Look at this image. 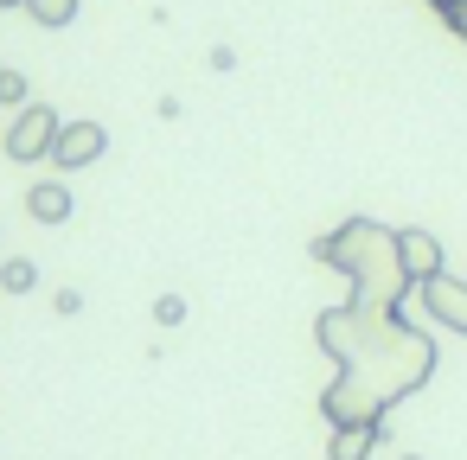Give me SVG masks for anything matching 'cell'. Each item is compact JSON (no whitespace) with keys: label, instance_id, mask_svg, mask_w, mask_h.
I'll return each mask as SVG.
<instances>
[{"label":"cell","instance_id":"7a4b0ae2","mask_svg":"<svg viewBox=\"0 0 467 460\" xmlns=\"http://www.w3.org/2000/svg\"><path fill=\"white\" fill-rule=\"evenodd\" d=\"M314 262L346 275L352 301H365V307H403V294H416V281L403 269V243L378 218H346L327 237H314Z\"/></svg>","mask_w":467,"mask_h":460},{"label":"cell","instance_id":"30bf717a","mask_svg":"<svg viewBox=\"0 0 467 460\" xmlns=\"http://www.w3.org/2000/svg\"><path fill=\"white\" fill-rule=\"evenodd\" d=\"M20 7H26L46 33H65V26L78 20V0H20Z\"/></svg>","mask_w":467,"mask_h":460},{"label":"cell","instance_id":"ba28073f","mask_svg":"<svg viewBox=\"0 0 467 460\" xmlns=\"http://www.w3.org/2000/svg\"><path fill=\"white\" fill-rule=\"evenodd\" d=\"M384 441V428H333L327 460H371V447Z\"/></svg>","mask_w":467,"mask_h":460},{"label":"cell","instance_id":"5bb4252c","mask_svg":"<svg viewBox=\"0 0 467 460\" xmlns=\"http://www.w3.org/2000/svg\"><path fill=\"white\" fill-rule=\"evenodd\" d=\"M52 307H58V313H84V294H78V288H58Z\"/></svg>","mask_w":467,"mask_h":460},{"label":"cell","instance_id":"5b68a950","mask_svg":"<svg viewBox=\"0 0 467 460\" xmlns=\"http://www.w3.org/2000/svg\"><path fill=\"white\" fill-rule=\"evenodd\" d=\"M416 301H422V313H429L435 326H448L454 339H467V281H454V275L441 269L435 281L416 288Z\"/></svg>","mask_w":467,"mask_h":460},{"label":"cell","instance_id":"4fadbf2b","mask_svg":"<svg viewBox=\"0 0 467 460\" xmlns=\"http://www.w3.org/2000/svg\"><path fill=\"white\" fill-rule=\"evenodd\" d=\"M441 20H448V33L467 46V0H448V7H441Z\"/></svg>","mask_w":467,"mask_h":460},{"label":"cell","instance_id":"7c38bea8","mask_svg":"<svg viewBox=\"0 0 467 460\" xmlns=\"http://www.w3.org/2000/svg\"><path fill=\"white\" fill-rule=\"evenodd\" d=\"M180 320H186V301L180 294H161L154 301V326H180Z\"/></svg>","mask_w":467,"mask_h":460},{"label":"cell","instance_id":"8992f818","mask_svg":"<svg viewBox=\"0 0 467 460\" xmlns=\"http://www.w3.org/2000/svg\"><path fill=\"white\" fill-rule=\"evenodd\" d=\"M397 243H403V269H410V281L422 288V281H435L441 269H448V256H441V237L435 230H397Z\"/></svg>","mask_w":467,"mask_h":460},{"label":"cell","instance_id":"9c48e42d","mask_svg":"<svg viewBox=\"0 0 467 460\" xmlns=\"http://www.w3.org/2000/svg\"><path fill=\"white\" fill-rule=\"evenodd\" d=\"M39 288V262L33 256H7L0 262V294H33Z\"/></svg>","mask_w":467,"mask_h":460},{"label":"cell","instance_id":"277c9868","mask_svg":"<svg viewBox=\"0 0 467 460\" xmlns=\"http://www.w3.org/2000/svg\"><path fill=\"white\" fill-rule=\"evenodd\" d=\"M103 154H109V128H103V122H65L58 141H52V167H58V173H84V167H97Z\"/></svg>","mask_w":467,"mask_h":460},{"label":"cell","instance_id":"8fae6325","mask_svg":"<svg viewBox=\"0 0 467 460\" xmlns=\"http://www.w3.org/2000/svg\"><path fill=\"white\" fill-rule=\"evenodd\" d=\"M26 97H33V90H26L20 71H0V109H26Z\"/></svg>","mask_w":467,"mask_h":460},{"label":"cell","instance_id":"6da1fadb","mask_svg":"<svg viewBox=\"0 0 467 460\" xmlns=\"http://www.w3.org/2000/svg\"><path fill=\"white\" fill-rule=\"evenodd\" d=\"M320 352L333 358V383L320 390V415L333 428H384L397 403H410L435 377V339L403 307L339 301L314 320Z\"/></svg>","mask_w":467,"mask_h":460},{"label":"cell","instance_id":"3957f363","mask_svg":"<svg viewBox=\"0 0 467 460\" xmlns=\"http://www.w3.org/2000/svg\"><path fill=\"white\" fill-rule=\"evenodd\" d=\"M58 128H65V116L52 109V103H26L20 116H14V128H7V160H20V167H33V160H52V141H58Z\"/></svg>","mask_w":467,"mask_h":460},{"label":"cell","instance_id":"9a60e30c","mask_svg":"<svg viewBox=\"0 0 467 460\" xmlns=\"http://www.w3.org/2000/svg\"><path fill=\"white\" fill-rule=\"evenodd\" d=\"M0 7H20V0H0Z\"/></svg>","mask_w":467,"mask_h":460},{"label":"cell","instance_id":"2e32d148","mask_svg":"<svg viewBox=\"0 0 467 460\" xmlns=\"http://www.w3.org/2000/svg\"><path fill=\"white\" fill-rule=\"evenodd\" d=\"M403 460H422V454H403Z\"/></svg>","mask_w":467,"mask_h":460},{"label":"cell","instance_id":"52a82bcc","mask_svg":"<svg viewBox=\"0 0 467 460\" xmlns=\"http://www.w3.org/2000/svg\"><path fill=\"white\" fill-rule=\"evenodd\" d=\"M26 218H33V224H65V218H71V186H65V179L26 186Z\"/></svg>","mask_w":467,"mask_h":460}]
</instances>
